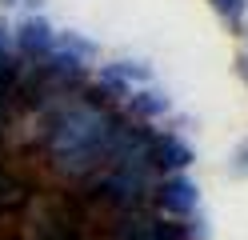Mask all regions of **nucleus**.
Returning a JSON list of instances; mask_svg holds the SVG:
<instances>
[{"label":"nucleus","mask_w":248,"mask_h":240,"mask_svg":"<svg viewBox=\"0 0 248 240\" xmlns=\"http://www.w3.org/2000/svg\"><path fill=\"white\" fill-rule=\"evenodd\" d=\"M116 140V120L100 104L76 100L64 104L48 120V160L68 176H88L92 168L108 164Z\"/></svg>","instance_id":"nucleus-1"},{"label":"nucleus","mask_w":248,"mask_h":240,"mask_svg":"<svg viewBox=\"0 0 248 240\" xmlns=\"http://www.w3.org/2000/svg\"><path fill=\"white\" fill-rule=\"evenodd\" d=\"M96 192H100V200H108L112 208H120V212H136L140 200H144V192H148V168H140V164H112Z\"/></svg>","instance_id":"nucleus-2"},{"label":"nucleus","mask_w":248,"mask_h":240,"mask_svg":"<svg viewBox=\"0 0 248 240\" xmlns=\"http://www.w3.org/2000/svg\"><path fill=\"white\" fill-rule=\"evenodd\" d=\"M112 240H184V232H180V224H168V220L120 212V220L112 224Z\"/></svg>","instance_id":"nucleus-3"},{"label":"nucleus","mask_w":248,"mask_h":240,"mask_svg":"<svg viewBox=\"0 0 248 240\" xmlns=\"http://www.w3.org/2000/svg\"><path fill=\"white\" fill-rule=\"evenodd\" d=\"M156 200H160V208L168 216H192L196 204H200V188L188 180V176L172 172V176H164V184L156 188Z\"/></svg>","instance_id":"nucleus-4"},{"label":"nucleus","mask_w":248,"mask_h":240,"mask_svg":"<svg viewBox=\"0 0 248 240\" xmlns=\"http://www.w3.org/2000/svg\"><path fill=\"white\" fill-rule=\"evenodd\" d=\"M12 40H16V48L24 56H48L56 32H52V24L44 20V16H24L16 24V32H12Z\"/></svg>","instance_id":"nucleus-5"},{"label":"nucleus","mask_w":248,"mask_h":240,"mask_svg":"<svg viewBox=\"0 0 248 240\" xmlns=\"http://www.w3.org/2000/svg\"><path fill=\"white\" fill-rule=\"evenodd\" d=\"M100 80L112 92H136L140 84L152 80V68L140 64V60H116V64H104V68H100Z\"/></svg>","instance_id":"nucleus-6"},{"label":"nucleus","mask_w":248,"mask_h":240,"mask_svg":"<svg viewBox=\"0 0 248 240\" xmlns=\"http://www.w3.org/2000/svg\"><path fill=\"white\" fill-rule=\"evenodd\" d=\"M152 164L164 168V172H184V168L192 164V148L180 136H172V132L152 136Z\"/></svg>","instance_id":"nucleus-7"},{"label":"nucleus","mask_w":248,"mask_h":240,"mask_svg":"<svg viewBox=\"0 0 248 240\" xmlns=\"http://www.w3.org/2000/svg\"><path fill=\"white\" fill-rule=\"evenodd\" d=\"M128 104H132L136 116L156 120V116H164V112H168V96L156 92V88H136V92H128Z\"/></svg>","instance_id":"nucleus-8"},{"label":"nucleus","mask_w":248,"mask_h":240,"mask_svg":"<svg viewBox=\"0 0 248 240\" xmlns=\"http://www.w3.org/2000/svg\"><path fill=\"white\" fill-rule=\"evenodd\" d=\"M208 4H212V12L220 16L232 32L244 28V20H248V0H208Z\"/></svg>","instance_id":"nucleus-9"},{"label":"nucleus","mask_w":248,"mask_h":240,"mask_svg":"<svg viewBox=\"0 0 248 240\" xmlns=\"http://www.w3.org/2000/svg\"><path fill=\"white\" fill-rule=\"evenodd\" d=\"M232 176H244V180H248V136L236 144V152H232Z\"/></svg>","instance_id":"nucleus-10"},{"label":"nucleus","mask_w":248,"mask_h":240,"mask_svg":"<svg viewBox=\"0 0 248 240\" xmlns=\"http://www.w3.org/2000/svg\"><path fill=\"white\" fill-rule=\"evenodd\" d=\"M12 84H16V64L4 56V60H0V96L12 92Z\"/></svg>","instance_id":"nucleus-11"},{"label":"nucleus","mask_w":248,"mask_h":240,"mask_svg":"<svg viewBox=\"0 0 248 240\" xmlns=\"http://www.w3.org/2000/svg\"><path fill=\"white\" fill-rule=\"evenodd\" d=\"M44 240H76V232L64 228V224H48V228H44Z\"/></svg>","instance_id":"nucleus-12"},{"label":"nucleus","mask_w":248,"mask_h":240,"mask_svg":"<svg viewBox=\"0 0 248 240\" xmlns=\"http://www.w3.org/2000/svg\"><path fill=\"white\" fill-rule=\"evenodd\" d=\"M8 48H12V28H8V20H0V60L8 56Z\"/></svg>","instance_id":"nucleus-13"},{"label":"nucleus","mask_w":248,"mask_h":240,"mask_svg":"<svg viewBox=\"0 0 248 240\" xmlns=\"http://www.w3.org/2000/svg\"><path fill=\"white\" fill-rule=\"evenodd\" d=\"M240 64H244V76H248V52H244V56H240Z\"/></svg>","instance_id":"nucleus-14"}]
</instances>
